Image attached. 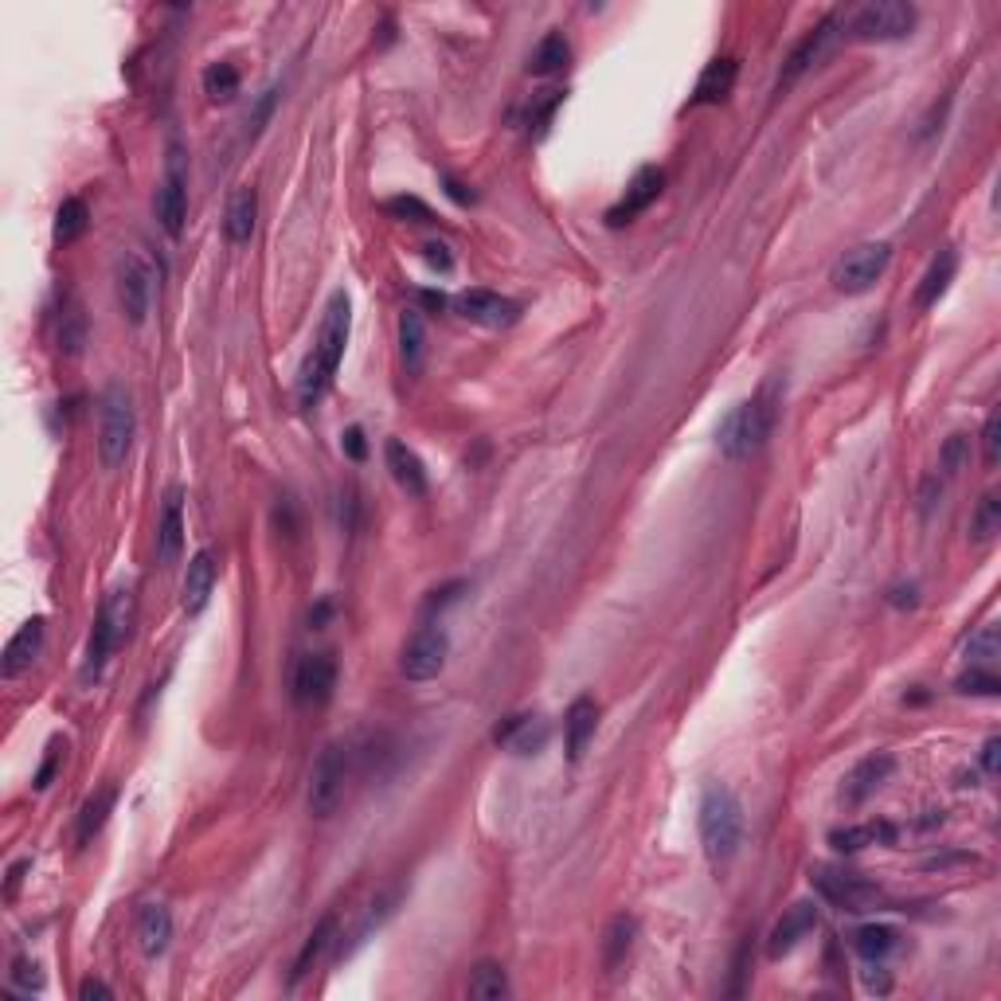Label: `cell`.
Wrapping results in <instances>:
<instances>
[{
  "mask_svg": "<svg viewBox=\"0 0 1001 1001\" xmlns=\"http://www.w3.org/2000/svg\"><path fill=\"white\" fill-rule=\"evenodd\" d=\"M348 329H353V305H348L345 290H337V294L329 298L325 313H321V329H317V341H313V353L305 356L302 376H298V399H302V407L317 403V399L325 396L329 380L337 376L341 356H345V345H348Z\"/></svg>",
  "mask_w": 1001,
  "mask_h": 1001,
  "instance_id": "obj_1",
  "label": "cell"
},
{
  "mask_svg": "<svg viewBox=\"0 0 1001 1001\" xmlns=\"http://www.w3.org/2000/svg\"><path fill=\"white\" fill-rule=\"evenodd\" d=\"M778 407H783V391H778V380H767L747 403L732 407L724 415V423L717 431V446L724 450V458L740 462V458L755 454L763 442L771 439L778 423Z\"/></svg>",
  "mask_w": 1001,
  "mask_h": 1001,
  "instance_id": "obj_2",
  "label": "cell"
},
{
  "mask_svg": "<svg viewBox=\"0 0 1001 1001\" xmlns=\"http://www.w3.org/2000/svg\"><path fill=\"white\" fill-rule=\"evenodd\" d=\"M133 618H138V599H133L130 588H118L106 595L103 611H98L95 626H90V638H87V657H83V669H78V681L83 685H95L103 677L106 661L110 654L130 638L133 631Z\"/></svg>",
  "mask_w": 1001,
  "mask_h": 1001,
  "instance_id": "obj_3",
  "label": "cell"
},
{
  "mask_svg": "<svg viewBox=\"0 0 1001 1001\" xmlns=\"http://www.w3.org/2000/svg\"><path fill=\"white\" fill-rule=\"evenodd\" d=\"M700 841L708 861H732L743 841V806L728 786H708L700 798Z\"/></svg>",
  "mask_w": 1001,
  "mask_h": 1001,
  "instance_id": "obj_4",
  "label": "cell"
},
{
  "mask_svg": "<svg viewBox=\"0 0 1001 1001\" xmlns=\"http://www.w3.org/2000/svg\"><path fill=\"white\" fill-rule=\"evenodd\" d=\"M133 431H138V415H133V399L121 384H110L103 391V419H98V458L106 470H118L126 462L133 446Z\"/></svg>",
  "mask_w": 1001,
  "mask_h": 1001,
  "instance_id": "obj_5",
  "label": "cell"
},
{
  "mask_svg": "<svg viewBox=\"0 0 1001 1001\" xmlns=\"http://www.w3.org/2000/svg\"><path fill=\"white\" fill-rule=\"evenodd\" d=\"M810 881L818 889V896L841 907V912H872L876 904H884L881 884L853 869H841V864H814Z\"/></svg>",
  "mask_w": 1001,
  "mask_h": 1001,
  "instance_id": "obj_6",
  "label": "cell"
},
{
  "mask_svg": "<svg viewBox=\"0 0 1001 1001\" xmlns=\"http://www.w3.org/2000/svg\"><path fill=\"white\" fill-rule=\"evenodd\" d=\"M892 262V243H861V247L846 250L838 259V267H833V290H841V294H864V290H872V286L881 282V275L889 270Z\"/></svg>",
  "mask_w": 1001,
  "mask_h": 1001,
  "instance_id": "obj_7",
  "label": "cell"
},
{
  "mask_svg": "<svg viewBox=\"0 0 1001 1001\" xmlns=\"http://www.w3.org/2000/svg\"><path fill=\"white\" fill-rule=\"evenodd\" d=\"M345 783H348V747L341 743H325L313 763L310 775V814L313 818H329L337 810L341 798H345Z\"/></svg>",
  "mask_w": 1001,
  "mask_h": 1001,
  "instance_id": "obj_8",
  "label": "cell"
},
{
  "mask_svg": "<svg viewBox=\"0 0 1001 1001\" xmlns=\"http://www.w3.org/2000/svg\"><path fill=\"white\" fill-rule=\"evenodd\" d=\"M915 28V9L904 0H876L864 4L853 20H849V35L861 44H884V40H904Z\"/></svg>",
  "mask_w": 1001,
  "mask_h": 1001,
  "instance_id": "obj_9",
  "label": "cell"
},
{
  "mask_svg": "<svg viewBox=\"0 0 1001 1001\" xmlns=\"http://www.w3.org/2000/svg\"><path fill=\"white\" fill-rule=\"evenodd\" d=\"M157 219H161L164 235L181 239L184 219H189V169H184L181 146H169V164H164V181L157 189Z\"/></svg>",
  "mask_w": 1001,
  "mask_h": 1001,
  "instance_id": "obj_10",
  "label": "cell"
},
{
  "mask_svg": "<svg viewBox=\"0 0 1001 1001\" xmlns=\"http://www.w3.org/2000/svg\"><path fill=\"white\" fill-rule=\"evenodd\" d=\"M450 657V638L442 626H419V631L407 638L403 654H399V674L407 681H434V677L446 669Z\"/></svg>",
  "mask_w": 1001,
  "mask_h": 1001,
  "instance_id": "obj_11",
  "label": "cell"
},
{
  "mask_svg": "<svg viewBox=\"0 0 1001 1001\" xmlns=\"http://www.w3.org/2000/svg\"><path fill=\"white\" fill-rule=\"evenodd\" d=\"M118 305L130 325H141L153 305V267L133 250L118 259Z\"/></svg>",
  "mask_w": 1001,
  "mask_h": 1001,
  "instance_id": "obj_12",
  "label": "cell"
},
{
  "mask_svg": "<svg viewBox=\"0 0 1001 1001\" xmlns=\"http://www.w3.org/2000/svg\"><path fill=\"white\" fill-rule=\"evenodd\" d=\"M661 192H665V173H661V169H654V164L638 169V173H634V181L626 184V192H622V200L611 207V212H606V227L634 224L642 212H649V204H657V196H661Z\"/></svg>",
  "mask_w": 1001,
  "mask_h": 1001,
  "instance_id": "obj_13",
  "label": "cell"
},
{
  "mask_svg": "<svg viewBox=\"0 0 1001 1001\" xmlns=\"http://www.w3.org/2000/svg\"><path fill=\"white\" fill-rule=\"evenodd\" d=\"M337 689V661L333 654H305L294 669V700L302 708H321Z\"/></svg>",
  "mask_w": 1001,
  "mask_h": 1001,
  "instance_id": "obj_14",
  "label": "cell"
},
{
  "mask_svg": "<svg viewBox=\"0 0 1001 1001\" xmlns=\"http://www.w3.org/2000/svg\"><path fill=\"white\" fill-rule=\"evenodd\" d=\"M892 771H896V760H892V755H884V751H876V755H864V760L857 763V767L849 771L846 778H841V803H846L849 810L864 806L872 795H876V790H881L884 783H889Z\"/></svg>",
  "mask_w": 1001,
  "mask_h": 1001,
  "instance_id": "obj_15",
  "label": "cell"
},
{
  "mask_svg": "<svg viewBox=\"0 0 1001 1001\" xmlns=\"http://www.w3.org/2000/svg\"><path fill=\"white\" fill-rule=\"evenodd\" d=\"M454 305L462 317L482 329H509L520 317V305L505 294H493V290H466V294H458Z\"/></svg>",
  "mask_w": 1001,
  "mask_h": 1001,
  "instance_id": "obj_16",
  "label": "cell"
},
{
  "mask_svg": "<svg viewBox=\"0 0 1001 1001\" xmlns=\"http://www.w3.org/2000/svg\"><path fill=\"white\" fill-rule=\"evenodd\" d=\"M833 35H838V17H826L818 28H810V32L803 35L795 44V52H790V60H786V71L778 75V95H783L786 87H795L798 78L806 75V71L814 67V63L821 60V55L829 52V44H833Z\"/></svg>",
  "mask_w": 1001,
  "mask_h": 1001,
  "instance_id": "obj_17",
  "label": "cell"
},
{
  "mask_svg": "<svg viewBox=\"0 0 1001 1001\" xmlns=\"http://www.w3.org/2000/svg\"><path fill=\"white\" fill-rule=\"evenodd\" d=\"M44 634H47L44 614L28 618L24 626L12 634L9 646H4V657H0V677H4V681H17L20 674L32 669V661L40 657V649H44Z\"/></svg>",
  "mask_w": 1001,
  "mask_h": 1001,
  "instance_id": "obj_18",
  "label": "cell"
},
{
  "mask_svg": "<svg viewBox=\"0 0 1001 1001\" xmlns=\"http://www.w3.org/2000/svg\"><path fill=\"white\" fill-rule=\"evenodd\" d=\"M814 927H818V904H814V900H798V904H790L783 912V919L775 924V932H771L767 955L771 958L790 955V950H795L798 943L814 932Z\"/></svg>",
  "mask_w": 1001,
  "mask_h": 1001,
  "instance_id": "obj_19",
  "label": "cell"
},
{
  "mask_svg": "<svg viewBox=\"0 0 1001 1001\" xmlns=\"http://www.w3.org/2000/svg\"><path fill=\"white\" fill-rule=\"evenodd\" d=\"M184 548V493L169 489L161 505V520H157V563H176Z\"/></svg>",
  "mask_w": 1001,
  "mask_h": 1001,
  "instance_id": "obj_20",
  "label": "cell"
},
{
  "mask_svg": "<svg viewBox=\"0 0 1001 1001\" xmlns=\"http://www.w3.org/2000/svg\"><path fill=\"white\" fill-rule=\"evenodd\" d=\"M595 728H599V704L591 697H579L571 700L568 717H563V747H568V760L579 763L588 743L595 740Z\"/></svg>",
  "mask_w": 1001,
  "mask_h": 1001,
  "instance_id": "obj_21",
  "label": "cell"
},
{
  "mask_svg": "<svg viewBox=\"0 0 1001 1001\" xmlns=\"http://www.w3.org/2000/svg\"><path fill=\"white\" fill-rule=\"evenodd\" d=\"M384 458H388L391 477H396V485L407 493V497H427V466H423V458L415 454L407 442L388 439V446H384Z\"/></svg>",
  "mask_w": 1001,
  "mask_h": 1001,
  "instance_id": "obj_22",
  "label": "cell"
},
{
  "mask_svg": "<svg viewBox=\"0 0 1001 1001\" xmlns=\"http://www.w3.org/2000/svg\"><path fill=\"white\" fill-rule=\"evenodd\" d=\"M216 579H219V563H216V552H212V548L192 556L189 575H184V611L189 614L204 611L212 591H216Z\"/></svg>",
  "mask_w": 1001,
  "mask_h": 1001,
  "instance_id": "obj_23",
  "label": "cell"
},
{
  "mask_svg": "<svg viewBox=\"0 0 1001 1001\" xmlns=\"http://www.w3.org/2000/svg\"><path fill=\"white\" fill-rule=\"evenodd\" d=\"M493 740H497L501 747L517 751V755H536V751L548 743V724L540 717H532V712H520V717L505 720V724L493 732Z\"/></svg>",
  "mask_w": 1001,
  "mask_h": 1001,
  "instance_id": "obj_24",
  "label": "cell"
},
{
  "mask_svg": "<svg viewBox=\"0 0 1001 1001\" xmlns=\"http://www.w3.org/2000/svg\"><path fill=\"white\" fill-rule=\"evenodd\" d=\"M735 75H740V63L732 55H720L712 60L697 78V90H692V106H712V103H724L735 87Z\"/></svg>",
  "mask_w": 1001,
  "mask_h": 1001,
  "instance_id": "obj_25",
  "label": "cell"
},
{
  "mask_svg": "<svg viewBox=\"0 0 1001 1001\" xmlns=\"http://www.w3.org/2000/svg\"><path fill=\"white\" fill-rule=\"evenodd\" d=\"M173 939V915L164 904H146L138 915V943L146 958H161Z\"/></svg>",
  "mask_w": 1001,
  "mask_h": 1001,
  "instance_id": "obj_26",
  "label": "cell"
},
{
  "mask_svg": "<svg viewBox=\"0 0 1001 1001\" xmlns=\"http://www.w3.org/2000/svg\"><path fill=\"white\" fill-rule=\"evenodd\" d=\"M255 219H259V192L255 189H235L232 200H227V216H224V232L235 247L250 243L255 235Z\"/></svg>",
  "mask_w": 1001,
  "mask_h": 1001,
  "instance_id": "obj_27",
  "label": "cell"
},
{
  "mask_svg": "<svg viewBox=\"0 0 1001 1001\" xmlns=\"http://www.w3.org/2000/svg\"><path fill=\"white\" fill-rule=\"evenodd\" d=\"M900 829L892 821H864V826H846L829 833V846L838 853H857L864 846H896Z\"/></svg>",
  "mask_w": 1001,
  "mask_h": 1001,
  "instance_id": "obj_28",
  "label": "cell"
},
{
  "mask_svg": "<svg viewBox=\"0 0 1001 1001\" xmlns=\"http://www.w3.org/2000/svg\"><path fill=\"white\" fill-rule=\"evenodd\" d=\"M958 270V255L955 247H943L939 255L932 259V267L924 270V278H919V290H915V310H927V305H935L943 294H947L950 278H955Z\"/></svg>",
  "mask_w": 1001,
  "mask_h": 1001,
  "instance_id": "obj_29",
  "label": "cell"
},
{
  "mask_svg": "<svg viewBox=\"0 0 1001 1001\" xmlns=\"http://www.w3.org/2000/svg\"><path fill=\"white\" fill-rule=\"evenodd\" d=\"M114 803H118V786H103V790H95V795L83 803L78 821H75L78 846H87V841H95L98 833H103V826L110 821V814H114Z\"/></svg>",
  "mask_w": 1001,
  "mask_h": 1001,
  "instance_id": "obj_30",
  "label": "cell"
},
{
  "mask_svg": "<svg viewBox=\"0 0 1001 1001\" xmlns=\"http://www.w3.org/2000/svg\"><path fill=\"white\" fill-rule=\"evenodd\" d=\"M853 950L864 958V962H876V967H881L884 958L900 950V932L889 924H864L853 932Z\"/></svg>",
  "mask_w": 1001,
  "mask_h": 1001,
  "instance_id": "obj_31",
  "label": "cell"
},
{
  "mask_svg": "<svg viewBox=\"0 0 1001 1001\" xmlns=\"http://www.w3.org/2000/svg\"><path fill=\"white\" fill-rule=\"evenodd\" d=\"M571 63V44L563 32H548L540 44L532 47V55H528V75L536 78H548V75H560L563 67Z\"/></svg>",
  "mask_w": 1001,
  "mask_h": 1001,
  "instance_id": "obj_32",
  "label": "cell"
},
{
  "mask_svg": "<svg viewBox=\"0 0 1001 1001\" xmlns=\"http://www.w3.org/2000/svg\"><path fill=\"white\" fill-rule=\"evenodd\" d=\"M634 939H638V924H634L631 915H614L603 935V967L618 970L626 962V955H631Z\"/></svg>",
  "mask_w": 1001,
  "mask_h": 1001,
  "instance_id": "obj_33",
  "label": "cell"
},
{
  "mask_svg": "<svg viewBox=\"0 0 1001 1001\" xmlns=\"http://www.w3.org/2000/svg\"><path fill=\"white\" fill-rule=\"evenodd\" d=\"M333 935H337V915H325V919H321V924L310 932L305 947L298 950V958H294V975H290V982H302V978L310 975L313 967H317L321 955H325L329 943H333Z\"/></svg>",
  "mask_w": 1001,
  "mask_h": 1001,
  "instance_id": "obj_34",
  "label": "cell"
},
{
  "mask_svg": "<svg viewBox=\"0 0 1001 1001\" xmlns=\"http://www.w3.org/2000/svg\"><path fill=\"white\" fill-rule=\"evenodd\" d=\"M466 993H470V998H477V1001L509 998V975H505V967H501V962H477L474 975H470Z\"/></svg>",
  "mask_w": 1001,
  "mask_h": 1001,
  "instance_id": "obj_35",
  "label": "cell"
},
{
  "mask_svg": "<svg viewBox=\"0 0 1001 1001\" xmlns=\"http://www.w3.org/2000/svg\"><path fill=\"white\" fill-rule=\"evenodd\" d=\"M399 356H403V368L411 376L423 368V317H419V310H407L399 317Z\"/></svg>",
  "mask_w": 1001,
  "mask_h": 1001,
  "instance_id": "obj_36",
  "label": "cell"
},
{
  "mask_svg": "<svg viewBox=\"0 0 1001 1001\" xmlns=\"http://www.w3.org/2000/svg\"><path fill=\"white\" fill-rule=\"evenodd\" d=\"M90 227V207H87V200H78V196H67L60 204V212H55V243H75L78 235L87 232Z\"/></svg>",
  "mask_w": 1001,
  "mask_h": 1001,
  "instance_id": "obj_37",
  "label": "cell"
},
{
  "mask_svg": "<svg viewBox=\"0 0 1001 1001\" xmlns=\"http://www.w3.org/2000/svg\"><path fill=\"white\" fill-rule=\"evenodd\" d=\"M998 532H1001V501H998V493H986V497L978 501L975 517H970V540H975V545H990Z\"/></svg>",
  "mask_w": 1001,
  "mask_h": 1001,
  "instance_id": "obj_38",
  "label": "cell"
},
{
  "mask_svg": "<svg viewBox=\"0 0 1001 1001\" xmlns=\"http://www.w3.org/2000/svg\"><path fill=\"white\" fill-rule=\"evenodd\" d=\"M204 95L212 103H232L239 95V71H235V63H212L204 71Z\"/></svg>",
  "mask_w": 1001,
  "mask_h": 1001,
  "instance_id": "obj_39",
  "label": "cell"
},
{
  "mask_svg": "<svg viewBox=\"0 0 1001 1001\" xmlns=\"http://www.w3.org/2000/svg\"><path fill=\"white\" fill-rule=\"evenodd\" d=\"M391 912H396V896H380V900H376V904H372L368 912H364L360 924H356V932L348 935V943H341V955H353V950L360 947V943L368 939V935L376 932V927H380Z\"/></svg>",
  "mask_w": 1001,
  "mask_h": 1001,
  "instance_id": "obj_40",
  "label": "cell"
},
{
  "mask_svg": "<svg viewBox=\"0 0 1001 1001\" xmlns=\"http://www.w3.org/2000/svg\"><path fill=\"white\" fill-rule=\"evenodd\" d=\"M955 689L962 692V697H998L1001 681H998L993 669H986V665H970L967 674L955 681Z\"/></svg>",
  "mask_w": 1001,
  "mask_h": 1001,
  "instance_id": "obj_41",
  "label": "cell"
},
{
  "mask_svg": "<svg viewBox=\"0 0 1001 1001\" xmlns=\"http://www.w3.org/2000/svg\"><path fill=\"white\" fill-rule=\"evenodd\" d=\"M384 212H388L391 219H403V224H431L434 219V212L419 196H391L388 204H384Z\"/></svg>",
  "mask_w": 1001,
  "mask_h": 1001,
  "instance_id": "obj_42",
  "label": "cell"
},
{
  "mask_svg": "<svg viewBox=\"0 0 1001 1001\" xmlns=\"http://www.w3.org/2000/svg\"><path fill=\"white\" fill-rule=\"evenodd\" d=\"M83 345H87V321H83V313L78 310H67L60 321V348L67 356H78L83 353Z\"/></svg>",
  "mask_w": 1001,
  "mask_h": 1001,
  "instance_id": "obj_43",
  "label": "cell"
},
{
  "mask_svg": "<svg viewBox=\"0 0 1001 1001\" xmlns=\"http://www.w3.org/2000/svg\"><path fill=\"white\" fill-rule=\"evenodd\" d=\"M993 657H998V631H993V626H982V631L967 642V661L986 665V669H990Z\"/></svg>",
  "mask_w": 1001,
  "mask_h": 1001,
  "instance_id": "obj_44",
  "label": "cell"
},
{
  "mask_svg": "<svg viewBox=\"0 0 1001 1001\" xmlns=\"http://www.w3.org/2000/svg\"><path fill=\"white\" fill-rule=\"evenodd\" d=\"M9 978H12V986H17V990H24V993H40V990H44V970L35 967L32 958H17V962H12V970H9Z\"/></svg>",
  "mask_w": 1001,
  "mask_h": 1001,
  "instance_id": "obj_45",
  "label": "cell"
},
{
  "mask_svg": "<svg viewBox=\"0 0 1001 1001\" xmlns=\"http://www.w3.org/2000/svg\"><path fill=\"white\" fill-rule=\"evenodd\" d=\"M1001 458V411H990L986 415V427H982V462L986 466H998Z\"/></svg>",
  "mask_w": 1001,
  "mask_h": 1001,
  "instance_id": "obj_46",
  "label": "cell"
},
{
  "mask_svg": "<svg viewBox=\"0 0 1001 1001\" xmlns=\"http://www.w3.org/2000/svg\"><path fill=\"white\" fill-rule=\"evenodd\" d=\"M563 103V90H545V95L536 98L532 106H528V126H536V130H545L548 121H552L556 106Z\"/></svg>",
  "mask_w": 1001,
  "mask_h": 1001,
  "instance_id": "obj_47",
  "label": "cell"
},
{
  "mask_svg": "<svg viewBox=\"0 0 1001 1001\" xmlns=\"http://www.w3.org/2000/svg\"><path fill=\"white\" fill-rule=\"evenodd\" d=\"M967 434H950L947 439V446H943V454H939V466H943V474H958V466L967 462Z\"/></svg>",
  "mask_w": 1001,
  "mask_h": 1001,
  "instance_id": "obj_48",
  "label": "cell"
},
{
  "mask_svg": "<svg viewBox=\"0 0 1001 1001\" xmlns=\"http://www.w3.org/2000/svg\"><path fill=\"white\" fill-rule=\"evenodd\" d=\"M60 760H63V743L60 740H52V747H47V760H44V767L35 771V790H47L52 786V775H55V767H60Z\"/></svg>",
  "mask_w": 1001,
  "mask_h": 1001,
  "instance_id": "obj_49",
  "label": "cell"
},
{
  "mask_svg": "<svg viewBox=\"0 0 1001 1001\" xmlns=\"http://www.w3.org/2000/svg\"><path fill=\"white\" fill-rule=\"evenodd\" d=\"M423 255H427V262H431L434 270H442V275H450V270H454V255H450L446 243H434V239H431V243L423 247Z\"/></svg>",
  "mask_w": 1001,
  "mask_h": 1001,
  "instance_id": "obj_50",
  "label": "cell"
},
{
  "mask_svg": "<svg viewBox=\"0 0 1001 1001\" xmlns=\"http://www.w3.org/2000/svg\"><path fill=\"white\" fill-rule=\"evenodd\" d=\"M341 450H345L353 462H364V454H368V442H364V431L360 427H348L345 434H341Z\"/></svg>",
  "mask_w": 1001,
  "mask_h": 1001,
  "instance_id": "obj_51",
  "label": "cell"
},
{
  "mask_svg": "<svg viewBox=\"0 0 1001 1001\" xmlns=\"http://www.w3.org/2000/svg\"><path fill=\"white\" fill-rule=\"evenodd\" d=\"M458 591H466V583H446V588L431 591V599H427V614L442 611V606H450L458 599Z\"/></svg>",
  "mask_w": 1001,
  "mask_h": 1001,
  "instance_id": "obj_52",
  "label": "cell"
},
{
  "mask_svg": "<svg viewBox=\"0 0 1001 1001\" xmlns=\"http://www.w3.org/2000/svg\"><path fill=\"white\" fill-rule=\"evenodd\" d=\"M78 998L83 1001H95V998H114V990L106 982H98V978H87V982L78 986Z\"/></svg>",
  "mask_w": 1001,
  "mask_h": 1001,
  "instance_id": "obj_53",
  "label": "cell"
},
{
  "mask_svg": "<svg viewBox=\"0 0 1001 1001\" xmlns=\"http://www.w3.org/2000/svg\"><path fill=\"white\" fill-rule=\"evenodd\" d=\"M998 751H1001L998 735H993V740H986V747H982V771H986V775H998Z\"/></svg>",
  "mask_w": 1001,
  "mask_h": 1001,
  "instance_id": "obj_54",
  "label": "cell"
},
{
  "mask_svg": "<svg viewBox=\"0 0 1001 1001\" xmlns=\"http://www.w3.org/2000/svg\"><path fill=\"white\" fill-rule=\"evenodd\" d=\"M442 184H446L450 200H458V204H474V192H466V184H458L454 176H442Z\"/></svg>",
  "mask_w": 1001,
  "mask_h": 1001,
  "instance_id": "obj_55",
  "label": "cell"
},
{
  "mask_svg": "<svg viewBox=\"0 0 1001 1001\" xmlns=\"http://www.w3.org/2000/svg\"><path fill=\"white\" fill-rule=\"evenodd\" d=\"M275 103H278V90H267V95H262V103H259V110H255V118H250V121H255V130H262V121L270 118Z\"/></svg>",
  "mask_w": 1001,
  "mask_h": 1001,
  "instance_id": "obj_56",
  "label": "cell"
},
{
  "mask_svg": "<svg viewBox=\"0 0 1001 1001\" xmlns=\"http://www.w3.org/2000/svg\"><path fill=\"white\" fill-rule=\"evenodd\" d=\"M915 591H919L915 583H907V588H892L889 603L892 606H915V603H919V599H915Z\"/></svg>",
  "mask_w": 1001,
  "mask_h": 1001,
  "instance_id": "obj_57",
  "label": "cell"
},
{
  "mask_svg": "<svg viewBox=\"0 0 1001 1001\" xmlns=\"http://www.w3.org/2000/svg\"><path fill=\"white\" fill-rule=\"evenodd\" d=\"M743 978H747V943L740 947V958H735V982H732V993H743Z\"/></svg>",
  "mask_w": 1001,
  "mask_h": 1001,
  "instance_id": "obj_58",
  "label": "cell"
},
{
  "mask_svg": "<svg viewBox=\"0 0 1001 1001\" xmlns=\"http://www.w3.org/2000/svg\"><path fill=\"white\" fill-rule=\"evenodd\" d=\"M28 869H32V861H17V864H12V869H9V889H4V892H9V896H12V892H17L20 876H24Z\"/></svg>",
  "mask_w": 1001,
  "mask_h": 1001,
  "instance_id": "obj_59",
  "label": "cell"
},
{
  "mask_svg": "<svg viewBox=\"0 0 1001 1001\" xmlns=\"http://www.w3.org/2000/svg\"><path fill=\"white\" fill-rule=\"evenodd\" d=\"M419 302H423V305H431V310H446V298H442V294H434V290H423V294H419Z\"/></svg>",
  "mask_w": 1001,
  "mask_h": 1001,
  "instance_id": "obj_60",
  "label": "cell"
}]
</instances>
